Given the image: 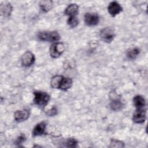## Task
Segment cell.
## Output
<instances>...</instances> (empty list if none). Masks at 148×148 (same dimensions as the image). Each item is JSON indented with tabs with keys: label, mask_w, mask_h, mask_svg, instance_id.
Here are the masks:
<instances>
[{
	"label": "cell",
	"mask_w": 148,
	"mask_h": 148,
	"mask_svg": "<svg viewBox=\"0 0 148 148\" xmlns=\"http://www.w3.org/2000/svg\"><path fill=\"white\" fill-rule=\"evenodd\" d=\"M37 38L41 41L49 42H57L60 39V35L57 31H41L37 34Z\"/></svg>",
	"instance_id": "obj_1"
},
{
	"label": "cell",
	"mask_w": 148,
	"mask_h": 148,
	"mask_svg": "<svg viewBox=\"0 0 148 148\" xmlns=\"http://www.w3.org/2000/svg\"><path fill=\"white\" fill-rule=\"evenodd\" d=\"M34 102L40 108H45L48 103L50 97L46 92L42 91H35L34 92Z\"/></svg>",
	"instance_id": "obj_2"
},
{
	"label": "cell",
	"mask_w": 148,
	"mask_h": 148,
	"mask_svg": "<svg viewBox=\"0 0 148 148\" xmlns=\"http://www.w3.org/2000/svg\"><path fill=\"white\" fill-rule=\"evenodd\" d=\"M99 36L102 40L105 43H110L115 37L114 29L112 27H105L99 32Z\"/></svg>",
	"instance_id": "obj_3"
},
{
	"label": "cell",
	"mask_w": 148,
	"mask_h": 148,
	"mask_svg": "<svg viewBox=\"0 0 148 148\" xmlns=\"http://www.w3.org/2000/svg\"><path fill=\"white\" fill-rule=\"evenodd\" d=\"M65 50V47L61 42L53 43L49 49V53L50 57L53 58H57L61 56Z\"/></svg>",
	"instance_id": "obj_4"
},
{
	"label": "cell",
	"mask_w": 148,
	"mask_h": 148,
	"mask_svg": "<svg viewBox=\"0 0 148 148\" xmlns=\"http://www.w3.org/2000/svg\"><path fill=\"white\" fill-rule=\"evenodd\" d=\"M35 61V57L34 54L30 51H27L25 52L21 59V64L25 67H29L31 66Z\"/></svg>",
	"instance_id": "obj_5"
},
{
	"label": "cell",
	"mask_w": 148,
	"mask_h": 148,
	"mask_svg": "<svg viewBox=\"0 0 148 148\" xmlns=\"http://www.w3.org/2000/svg\"><path fill=\"white\" fill-rule=\"evenodd\" d=\"M84 20L85 24L88 26H94L98 24L99 17L98 14L94 13H86L84 15Z\"/></svg>",
	"instance_id": "obj_6"
},
{
	"label": "cell",
	"mask_w": 148,
	"mask_h": 148,
	"mask_svg": "<svg viewBox=\"0 0 148 148\" xmlns=\"http://www.w3.org/2000/svg\"><path fill=\"white\" fill-rule=\"evenodd\" d=\"M146 118V111L143 108L136 109L132 116V120L136 124L143 123L145 121Z\"/></svg>",
	"instance_id": "obj_7"
},
{
	"label": "cell",
	"mask_w": 148,
	"mask_h": 148,
	"mask_svg": "<svg viewBox=\"0 0 148 148\" xmlns=\"http://www.w3.org/2000/svg\"><path fill=\"white\" fill-rule=\"evenodd\" d=\"M123 10V8L117 1L111 2L108 6V11L109 13L113 17L119 14Z\"/></svg>",
	"instance_id": "obj_8"
},
{
	"label": "cell",
	"mask_w": 148,
	"mask_h": 148,
	"mask_svg": "<svg viewBox=\"0 0 148 148\" xmlns=\"http://www.w3.org/2000/svg\"><path fill=\"white\" fill-rule=\"evenodd\" d=\"M30 115L29 110L24 109L22 110H17L14 112V118L17 122H22L27 120Z\"/></svg>",
	"instance_id": "obj_9"
},
{
	"label": "cell",
	"mask_w": 148,
	"mask_h": 148,
	"mask_svg": "<svg viewBox=\"0 0 148 148\" xmlns=\"http://www.w3.org/2000/svg\"><path fill=\"white\" fill-rule=\"evenodd\" d=\"M46 123L45 121H41L38 123L33 128L32 135L33 136H38L43 135L46 130Z\"/></svg>",
	"instance_id": "obj_10"
},
{
	"label": "cell",
	"mask_w": 148,
	"mask_h": 148,
	"mask_svg": "<svg viewBox=\"0 0 148 148\" xmlns=\"http://www.w3.org/2000/svg\"><path fill=\"white\" fill-rule=\"evenodd\" d=\"M79 6L76 3L69 4L65 9L64 13L69 17L76 16L78 13Z\"/></svg>",
	"instance_id": "obj_11"
},
{
	"label": "cell",
	"mask_w": 148,
	"mask_h": 148,
	"mask_svg": "<svg viewBox=\"0 0 148 148\" xmlns=\"http://www.w3.org/2000/svg\"><path fill=\"white\" fill-rule=\"evenodd\" d=\"M73 84L72 79L70 77H62L59 86V89L63 91H67L72 87Z\"/></svg>",
	"instance_id": "obj_12"
},
{
	"label": "cell",
	"mask_w": 148,
	"mask_h": 148,
	"mask_svg": "<svg viewBox=\"0 0 148 148\" xmlns=\"http://www.w3.org/2000/svg\"><path fill=\"white\" fill-rule=\"evenodd\" d=\"M133 104L136 109H142L146 105V101L144 97L140 95H136L133 98Z\"/></svg>",
	"instance_id": "obj_13"
},
{
	"label": "cell",
	"mask_w": 148,
	"mask_h": 148,
	"mask_svg": "<svg viewBox=\"0 0 148 148\" xmlns=\"http://www.w3.org/2000/svg\"><path fill=\"white\" fill-rule=\"evenodd\" d=\"M13 8L10 3H6L1 5V14L5 17H9L12 12Z\"/></svg>",
	"instance_id": "obj_14"
},
{
	"label": "cell",
	"mask_w": 148,
	"mask_h": 148,
	"mask_svg": "<svg viewBox=\"0 0 148 148\" xmlns=\"http://www.w3.org/2000/svg\"><path fill=\"white\" fill-rule=\"evenodd\" d=\"M140 52L138 47H133L128 49L126 52V56L130 60L135 59Z\"/></svg>",
	"instance_id": "obj_15"
},
{
	"label": "cell",
	"mask_w": 148,
	"mask_h": 148,
	"mask_svg": "<svg viewBox=\"0 0 148 148\" xmlns=\"http://www.w3.org/2000/svg\"><path fill=\"white\" fill-rule=\"evenodd\" d=\"M39 6L43 12H47L51 10L53 2L51 1H42L39 2Z\"/></svg>",
	"instance_id": "obj_16"
},
{
	"label": "cell",
	"mask_w": 148,
	"mask_h": 148,
	"mask_svg": "<svg viewBox=\"0 0 148 148\" xmlns=\"http://www.w3.org/2000/svg\"><path fill=\"white\" fill-rule=\"evenodd\" d=\"M110 106L112 110L114 111H119L123 108V103L120 99L115 98L110 102Z\"/></svg>",
	"instance_id": "obj_17"
},
{
	"label": "cell",
	"mask_w": 148,
	"mask_h": 148,
	"mask_svg": "<svg viewBox=\"0 0 148 148\" xmlns=\"http://www.w3.org/2000/svg\"><path fill=\"white\" fill-rule=\"evenodd\" d=\"M63 76L61 75H56L53 76L50 81V86L53 88H59L60 82Z\"/></svg>",
	"instance_id": "obj_18"
},
{
	"label": "cell",
	"mask_w": 148,
	"mask_h": 148,
	"mask_svg": "<svg viewBox=\"0 0 148 148\" xmlns=\"http://www.w3.org/2000/svg\"><path fill=\"white\" fill-rule=\"evenodd\" d=\"M79 24V20L76 16L69 17L67 20V24L71 28L76 27Z\"/></svg>",
	"instance_id": "obj_19"
},
{
	"label": "cell",
	"mask_w": 148,
	"mask_h": 148,
	"mask_svg": "<svg viewBox=\"0 0 148 148\" xmlns=\"http://www.w3.org/2000/svg\"><path fill=\"white\" fill-rule=\"evenodd\" d=\"M124 146V143L120 140L112 139L110 140L109 147H123Z\"/></svg>",
	"instance_id": "obj_20"
},
{
	"label": "cell",
	"mask_w": 148,
	"mask_h": 148,
	"mask_svg": "<svg viewBox=\"0 0 148 148\" xmlns=\"http://www.w3.org/2000/svg\"><path fill=\"white\" fill-rule=\"evenodd\" d=\"M66 146L68 147H76L77 146V141L75 138H68L66 140Z\"/></svg>",
	"instance_id": "obj_21"
},
{
	"label": "cell",
	"mask_w": 148,
	"mask_h": 148,
	"mask_svg": "<svg viewBox=\"0 0 148 148\" xmlns=\"http://www.w3.org/2000/svg\"><path fill=\"white\" fill-rule=\"evenodd\" d=\"M26 139L25 136L24 135V134H21L17 138V139L15 141V143L16 145H20L21 143H22L23 142H24Z\"/></svg>",
	"instance_id": "obj_22"
},
{
	"label": "cell",
	"mask_w": 148,
	"mask_h": 148,
	"mask_svg": "<svg viewBox=\"0 0 148 148\" xmlns=\"http://www.w3.org/2000/svg\"><path fill=\"white\" fill-rule=\"evenodd\" d=\"M57 108L56 107H53L52 108H51L50 110H47V114L49 116H54L57 114Z\"/></svg>",
	"instance_id": "obj_23"
}]
</instances>
